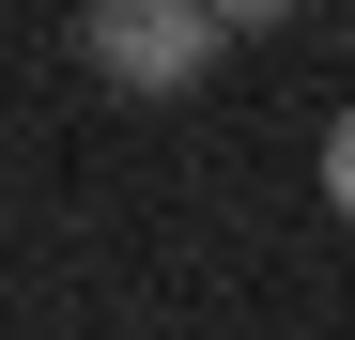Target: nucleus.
Returning <instances> with one entry per match:
<instances>
[{
  "label": "nucleus",
  "instance_id": "nucleus-2",
  "mask_svg": "<svg viewBox=\"0 0 355 340\" xmlns=\"http://www.w3.org/2000/svg\"><path fill=\"white\" fill-rule=\"evenodd\" d=\"M324 201L355 216V108H340V124H324Z\"/></svg>",
  "mask_w": 355,
  "mask_h": 340
},
{
  "label": "nucleus",
  "instance_id": "nucleus-1",
  "mask_svg": "<svg viewBox=\"0 0 355 340\" xmlns=\"http://www.w3.org/2000/svg\"><path fill=\"white\" fill-rule=\"evenodd\" d=\"M78 62H93L108 93H201L216 0H78Z\"/></svg>",
  "mask_w": 355,
  "mask_h": 340
},
{
  "label": "nucleus",
  "instance_id": "nucleus-3",
  "mask_svg": "<svg viewBox=\"0 0 355 340\" xmlns=\"http://www.w3.org/2000/svg\"><path fill=\"white\" fill-rule=\"evenodd\" d=\"M309 0H216V31H293Z\"/></svg>",
  "mask_w": 355,
  "mask_h": 340
}]
</instances>
